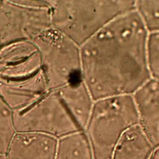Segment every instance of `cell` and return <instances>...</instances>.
<instances>
[{"label": "cell", "instance_id": "obj_1", "mask_svg": "<svg viewBox=\"0 0 159 159\" xmlns=\"http://www.w3.org/2000/svg\"><path fill=\"white\" fill-rule=\"evenodd\" d=\"M148 33L135 9L112 21L80 47L82 80L94 101L134 95L151 79Z\"/></svg>", "mask_w": 159, "mask_h": 159}, {"label": "cell", "instance_id": "obj_2", "mask_svg": "<svg viewBox=\"0 0 159 159\" xmlns=\"http://www.w3.org/2000/svg\"><path fill=\"white\" fill-rule=\"evenodd\" d=\"M52 27L82 46L120 16L136 9V1H49Z\"/></svg>", "mask_w": 159, "mask_h": 159}, {"label": "cell", "instance_id": "obj_3", "mask_svg": "<svg viewBox=\"0 0 159 159\" xmlns=\"http://www.w3.org/2000/svg\"><path fill=\"white\" fill-rule=\"evenodd\" d=\"M139 124V113L133 95L95 101L84 130L93 159H111L122 134Z\"/></svg>", "mask_w": 159, "mask_h": 159}, {"label": "cell", "instance_id": "obj_4", "mask_svg": "<svg viewBox=\"0 0 159 159\" xmlns=\"http://www.w3.org/2000/svg\"><path fill=\"white\" fill-rule=\"evenodd\" d=\"M41 58L49 91L82 80L80 47L53 27L31 41Z\"/></svg>", "mask_w": 159, "mask_h": 159}, {"label": "cell", "instance_id": "obj_5", "mask_svg": "<svg viewBox=\"0 0 159 159\" xmlns=\"http://www.w3.org/2000/svg\"><path fill=\"white\" fill-rule=\"evenodd\" d=\"M51 27L49 1L0 0V47L32 41Z\"/></svg>", "mask_w": 159, "mask_h": 159}, {"label": "cell", "instance_id": "obj_6", "mask_svg": "<svg viewBox=\"0 0 159 159\" xmlns=\"http://www.w3.org/2000/svg\"><path fill=\"white\" fill-rule=\"evenodd\" d=\"M16 132L45 134L57 139L81 131L56 91H49L33 104L13 111Z\"/></svg>", "mask_w": 159, "mask_h": 159}, {"label": "cell", "instance_id": "obj_7", "mask_svg": "<svg viewBox=\"0 0 159 159\" xmlns=\"http://www.w3.org/2000/svg\"><path fill=\"white\" fill-rule=\"evenodd\" d=\"M42 71L40 53L31 41H17L0 47V80H24Z\"/></svg>", "mask_w": 159, "mask_h": 159}, {"label": "cell", "instance_id": "obj_8", "mask_svg": "<svg viewBox=\"0 0 159 159\" xmlns=\"http://www.w3.org/2000/svg\"><path fill=\"white\" fill-rule=\"evenodd\" d=\"M48 92L43 70L24 80H0V94L12 111L33 104Z\"/></svg>", "mask_w": 159, "mask_h": 159}, {"label": "cell", "instance_id": "obj_9", "mask_svg": "<svg viewBox=\"0 0 159 159\" xmlns=\"http://www.w3.org/2000/svg\"><path fill=\"white\" fill-rule=\"evenodd\" d=\"M139 125L154 147L159 146V81L150 79L133 95Z\"/></svg>", "mask_w": 159, "mask_h": 159}, {"label": "cell", "instance_id": "obj_10", "mask_svg": "<svg viewBox=\"0 0 159 159\" xmlns=\"http://www.w3.org/2000/svg\"><path fill=\"white\" fill-rule=\"evenodd\" d=\"M58 139L45 134L16 132L6 153L7 159H55Z\"/></svg>", "mask_w": 159, "mask_h": 159}, {"label": "cell", "instance_id": "obj_11", "mask_svg": "<svg viewBox=\"0 0 159 159\" xmlns=\"http://www.w3.org/2000/svg\"><path fill=\"white\" fill-rule=\"evenodd\" d=\"M56 92L76 125L84 132L94 101L83 80L70 83Z\"/></svg>", "mask_w": 159, "mask_h": 159}, {"label": "cell", "instance_id": "obj_12", "mask_svg": "<svg viewBox=\"0 0 159 159\" xmlns=\"http://www.w3.org/2000/svg\"><path fill=\"white\" fill-rule=\"evenodd\" d=\"M154 148L139 124L122 134L113 150L111 159H149Z\"/></svg>", "mask_w": 159, "mask_h": 159}, {"label": "cell", "instance_id": "obj_13", "mask_svg": "<svg viewBox=\"0 0 159 159\" xmlns=\"http://www.w3.org/2000/svg\"><path fill=\"white\" fill-rule=\"evenodd\" d=\"M55 159H93L84 132L80 131L58 139Z\"/></svg>", "mask_w": 159, "mask_h": 159}, {"label": "cell", "instance_id": "obj_14", "mask_svg": "<svg viewBox=\"0 0 159 159\" xmlns=\"http://www.w3.org/2000/svg\"><path fill=\"white\" fill-rule=\"evenodd\" d=\"M16 132L13 111L0 94V153L6 154Z\"/></svg>", "mask_w": 159, "mask_h": 159}, {"label": "cell", "instance_id": "obj_15", "mask_svg": "<svg viewBox=\"0 0 159 159\" xmlns=\"http://www.w3.org/2000/svg\"><path fill=\"white\" fill-rule=\"evenodd\" d=\"M136 10L148 32L159 31V1H136Z\"/></svg>", "mask_w": 159, "mask_h": 159}, {"label": "cell", "instance_id": "obj_16", "mask_svg": "<svg viewBox=\"0 0 159 159\" xmlns=\"http://www.w3.org/2000/svg\"><path fill=\"white\" fill-rule=\"evenodd\" d=\"M147 54L151 78L159 81V31L148 33Z\"/></svg>", "mask_w": 159, "mask_h": 159}, {"label": "cell", "instance_id": "obj_17", "mask_svg": "<svg viewBox=\"0 0 159 159\" xmlns=\"http://www.w3.org/2000/svg\"><path fill=\"white\" fill-rule=\"evenodd\" d=\"M149 159H159V146L154 148L152 154Z\"/></svg>", "mask_w": 159, "mask_h": 159}, {"label": "cell", "instance_id": "obj_18", "mask_svg": "<svg viewBox=\"0 0 159 159\" xmlns=\"http://www.w3.org/2000/svg\"><path fill=\"white\" fill-rule=\"evenodd\" d=\"M0 159H7V156L6 154L0 153Z\"/></svg>", "mask_w": 159, "mask_h": 159}]
</instances>
